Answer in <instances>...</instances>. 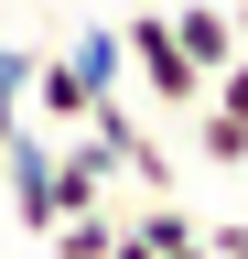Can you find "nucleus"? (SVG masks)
<instances>
[{
	"label": "nucleus",
	"mask_w": 248,
	"mask_h": 259,
	"mask_svg": "<svg viewBox=\"0 0 248 259\" xmlns=\"http://www.w3.org/2000/svg\"><path fill=\"white\" fill-rule=\"evenodd\" d=\"M162 22H173V44L194 54V76L237 65V11H227V0H162Z\"/></svg>",
	"instance_id": "39448f33"
},
{
	"label": "nucleus",
	"mask_w": 248,
	"mask_h": 259,
	"mask_svg": "<svg viewBox=\"0 0 248 259\" xmlns=\"http://www.w3.org/2000/svg\"><path fill=\"white\" fill-rule=\"evenodd\" d=\"M205 259H248V227H205Z\"/></svg>",
	"instance_id": "9b49d317"
},
{
	"label": "nucleus",
	"mask_w": 248,
	"mask_h": 259,
	"mask_svg": "<svg viewBox=\"0 0 248 259\" xmlns=\"http://www.w3.org/2000/svg\"><path fill=\"white\" fill-rule=\"evenodd\" d=\"M227 11H237V54H248V0H227Z\"/></svg>",
	"instance_id": "f8f14e48"
},
{
	"label": "nucleus",
	"mask_w": 248,
	"mask_h": 259,
	"mask_svg": "<svg viewBox=\"0 0 248 259\" xmlns=\"http://www.w3.org/2000/svg\"><path fill=\"white\" fill-rule=\"evenodd\" d=\"M65 54L86 65V87H97V97H130V54H119V22H76V32H65Z\"/></svg>",
	"instance_id": "423d86ee"
},
{
	"label": "nucleus",
	"mask_w": 248,
	"mask_h": 259,
	"mask_svg": "<svg viewBox=\"0 0 248 259\" xmlns=\"http://www.w3.org/2000/svg\"><path fill=\"white\" fill-rule=\"evenodd\" d=\"M22 119H43L54 141L97 119V87H86V65H76L65 44H54V54H33V76H22Z\"/></svg>",
	"instance_id": "f03ea898"
},
{
	"label": "nucleus",
	"mask_w": 248,
	"mask_h": 259,
	"mask_svg": "<svg viewBox=\"0 0 248 259\" xmlns=\"http://www.w3.org/2000/svg\"><path fill=\"white\" fill-rule=\"evenodd\" d=\"M194 151L216 162V173H248V130H237L227 108H216V97H205V108H194Z\"/></svg>",
	"instance_id": "6e6552de"
},
{
	"label": "nucleus",
	"mask_w": 248,
	"mask_h": 259,
	"mask_svg": "<svg viewBox=\"0 0 248 259\" xmlns=\"http://www.w3.org/2000/svg\"><path fill=\"white\" fill-rule=\"evenodd\" d=\"M22 76H33V54H22L11 32H0V141L22 130Z\"/></svg>",
	"instance_id": "1a4fd4ad"
},
{
	"label": "nucleus",
	"mask_w": 248,
	"mask_h": 259,
	"mask_svg": "<svg viewBox=\"0 0 248 259\" xmlns=\"http://www.w3.org/2000/svg\"><path fill=\"white\" fill-rule=\"evenodd\" d=\"M183 259H205V248H183Z\"/></svg>",
	"instance_id": "ddd939ff"
},
{
	"label": "nucleus",
	"mask_w": 248,
	"mask_h": 259,
	"mask_svg": "<svg viewBox=\"0 0 248 259\" xmlns=\"http://www.w3.org/2000/svg\"><path fill=\"white\" fill-rule=\"evenodd\" d=\"M205 97H216V108L248 130V54H237V65H216V76H205Z\"/></svg>",
	"instance_id": "9d476101"
},
{
	"label": "nucleus",
	"mask_w": 248,
	"mask_h": 259,
	"mask_svg": "<svg viewBox=\"0 0 248 259\" xmlns=\"http://www.w3.org/2000/svg\"><path fill=\"white\" fill-rule=\"evenodd\" d=\"M108 194H119L108 141L97 130H65V141H54V216H86V205H108Z\"/></svg>",
	"instance_id": "7ed1b4c3"
},
{
	"label": "nucleus",
	"mask_w": 248,
	"mask_h": 259,
	"mask_svg": "<svg viewBox=\"0 0 248 259\" xmlns=\"http://www.w3.org/2000/svg\"><path fill=\"white\" fill-rule=\"evenodd\" d=\"M0 173H11L22 238H43V227H54V141H43V130H11V141H0Z\"/></svg>",
	"instance_id": "20e7f679"
},
{
	"label": "nucleus",
	"mask_w": 248,
	"mask_h": 259,
	"mask_svg": "<svg viewBox=\"0 0 248 259\" xmlns=\"http://www.w3.org/2000/svg\"><path fill=\"white\" fill-rule=\"evenodd\" d=\"M43 248H54V259H108V248H119V205H86V216H54V227H43Z\"/></svg>",
	"instance_id": "0eeeda50"
},
{
	"label": "nucleus",
	"mask_w": 248,
	"mask_h": 259,
	"mask_svg": "<svg viewBox=\"0 0 248 259\" xmlns=\"http://www.w3.org/2000/svg\"><path fill=\"white\" fill-rule=\"evenodd\" d=\"M119 54H130V97H151V108H205V76H194V54L173 44L162 0L119 22Z\"/></svg>",
	"instance_id": "f257e3e1"
}]
</instances>
